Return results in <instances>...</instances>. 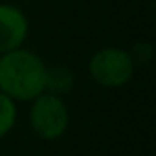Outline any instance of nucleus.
Returning a JSON list of instances; mask_svg holds the SVG:
<instances>
[{
    "label": "nucleus",
    "mask_w": 156,
    "mask_h": 156,
    "mask_svg": "<svg viewBox=\"0 0 156 156\" xmlns=\"http://www.w3.org/2000/svg\"><path fill=\"white\" fill-rule=\"evenodd\" d=\"M46 61L24 46L0 53V92L17 103H30L46 92Z\"/></svg>",
    "instance_id": "nucleus-1"
},
{
    "label": "nucleus",
    "mask_w": 156,
    "mask_h": 156,
    "mask_svg": "<svg viewBox=\"0 0 156 156\" xmlns=\"http://www.w3.org/2000/svg\"><path fill=\"white\" fill-rule=\"evenodd\" d=\"M28 123L31 132L44 141L61 140L70 127V108L64 98L42 92L30 101Z\"/></svg>",
    "instance_id": "nucleus-3"
},
{
    "label": "nucleus",
    "mask_w": 156,
    "mask_h": 156,
    "mask_svg": "<svg viewBox=\"0 0 156 156\" xmlns=\"http://www.w3.org/2000/svg\"><path fill=\"white\" fill-rule=\"evenodd\" d=\"M75 87V73L72 68L64 64L48 66L46 73V92H51L55 96H68Z\"/></svg>",
    "instance_id": "nucleus-5"
},
{
    "label": "nucleus",
    "mask_w": 156,
    "mask_h": 156,
    "mask_svg": "<svg viewBox=\"0 0 156 156\" xmlns=\"http://www.w3.org/2000/svg\"><path fill=\"white\" fill-rule=\"evenodd\" d=\"M130 51V57L134 61V64H149L152 61V55H154V48L151 42H136Z\"/></svg>",
    "instance_id": "nucleus-7"
},
{
    "label": "nucleus",
    "mask_w": 156,
    "mask_h": 156,
    "mask_svg": "<svg viewBox=\"0 0 156 156\" xmlns=\"http://www.w3.org/2000/svg\"><path fill=\"white\" fill-rule=\"evenodd\" d=\"M88 77L101 88L118 90L127 87L136 73L130 51L121 46H103L96 50L87 64Z\"/></svg>",
    "instance_id": "nucleus-2"
},
{
    "label": "nucleus",
    "mask_w": 156,
    "mask_h": 156,
    "mask_svg": "<svg viewBox=\"0 0 156 156\" xmlns=\"http://www.w3.org/2000/svg\"><path fill=\"white\" fill-rule=\"evenodd\" d=\"M19 119V103L0 92V140L11 134Z\"/></svg>",
    "instance_id": "nucleus-6"
},
{
    "label": "nucleus",
    "mask_w": 156,
    "mask_h": 156,
    "mask_svg": "<svg viewBox=\"0 0 156 156\" xmlns=\"http://www.w3.org/2000/svg\"><path fill=\"white\" fill-rule=\"evenodd\" d=\"M30 35L28 15L15 4L0 2V53L24 46Z\"/></svg>",
    "instance_id": "nucleus-4"
}]
</instances>
